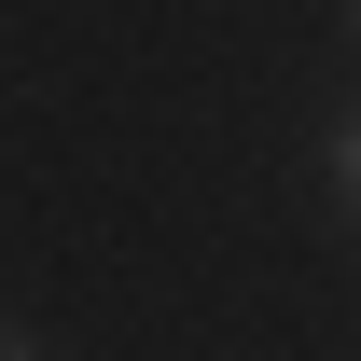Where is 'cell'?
<instances>
[{
    "label": "cell",
    "instance_id": "6da1fadb",
    "mask_svg": "<svg viewBox=\"0 0 361 361\" xmlns=\"http://www.w3.org/2000/svg\"><path fill=\"white\" fill-rule=\"evenodd\" d=\"M334 195H348V223H361V111L334 126Z\"/></svg>",
    "mask_w": 361,
    "mask_h": 361
},
{
    "label": "cell",
    "instance_id": "7a4b0ae2",
    "mask_svg": "<svg viewBox=\"0 0 361 361\" xmlns=\"http://www.w3.org/2000/svg\"><path fill=\"white\" fill-rule=\"evenodd\" d=\"M0 361H56V348H42V334H14V319H0Z\"/></svg>",
    "mask_w": 361,
    "mask_h": 361
},
{
    "label": "cell",
    "instance_id": "3957f363",
    "mask_svg": "<svg viewBox=\"0 0 361 361\" xmlns=\"http://www.w3.org/2000/svg\"><path fill=\"white\" fill-rule=\"evenodd\" d=\"M348 14H361V0H348Z\"/></svg>",
    "mask_w": 361,
    "mask_h": 361
}]
</instances>
